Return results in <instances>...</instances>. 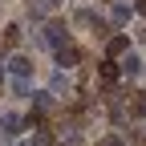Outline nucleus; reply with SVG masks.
<instances>
[{
    "mask_svg": "<svg viewBox=\"0 0 146 146\" xmlns=\"http://www.w3.org/2000/svg\"><path fill=\"white\" fill-rule=\"evenodd\" d=\"M8 73H12V77H21V81H29V73H33V61L25 57V53H12V57H8Z\"/></svg>",
    "mask_w": 146,
    "mask_h": 146,
    "instance_id": "nucleus-1",
    "label": "nucleus"
},
{
    "mask_svg": "<svg viewBox=\"0 0 146 146\" xmlns=\"http://www.w3.org/2000/svg\"><path fill=\"white\" fill-rule=\"evenodd\" d=\"M21 126H25L21 114H0V130H4V138H16V134H21Z\"/></svg>",
    "mask_w": 146,
    "mask_h": 146,
    "instance_id": "nucleus-2",
    "label": "nucleus"
},
{
    "mask_svg": "<svg viewBox=\"0 0 146 146\" xmlns=\"http://www.w3.org/2000/svg\"><path fill=\"white\" fill-rule=\"evenodd\" d=\"M45 41H49L53 49H57V45H69V33H65V25H61V21H53V25L45 29Z\"/></svg>",
    "mask_w": 146,
    "mask_h": 146,
    "instance_id": "nucleus-3",
    "label": "nucleus"
},
{
    "mask_svg": "<svg viewBox=\"0 0 146 146\" xmlns=\"http://www.w3.org/2000/svg\"><path fill=\"white\" fill-rule=\"evenodd\" d=\"M53 53H57V65H65V69H69V65H77V57H81V53H77V45H73V41H69V45H57Z\"/></svg>",
    "mask_w": 146,
    "mask_h": 146,
    "instance_id": "nucleus-4",
    "label": "nucleus"
},
{
    "mask_svg": "<svg viewBox=\"0 0 146 146\" xmlns=\"http://www.w3.org/2000/svg\"><path fill=\"white\" fill-rule=\"evenodd\" d=\"M77 25H81V29H98V33L106 29V25H102V16H98L94 8H77Z\"/></svg>",
    "mask_w": 146,
    "mask_h": 146,
    "instance_id": "nucleus-5",
    "label": "nucleus"
},
{
    "mask_svg": "<svg viewBox=\"0 0 146 146\" xmlns=\"http://www.w3.org/2000/svg\"><path fill=\"white\" fill-rule=\"evenodd\" d=\"M122 77H142V57H138V53H126V61H122Z\"/></svg>",
    "mask_w": 146,
    "mask_h": 146,
    "instance_id": "nucleus-6",
    "label": "nucleus"
},
{
    "mask_svg": "<svg viewBox=\"0 0 146 146\" xmlns=\"http://www.w3.org/2000/svg\"><path fill=\"white\" fill-rule=\"evenodd\" d=\"M122 53H130V36H110L106 57H122Z\"/></svg>",
    "mask_w": 146,
    "mask_h": 146,
    "instance_id": "nucleus-7",
    "label": "nucleus"
},
{
    "mask_svg": "<svg viewBox=\"0 0 146 146\" xmlns=\"http://www.w3.org/2000/svg\"><path fill=\"white\" fill-rule=\"evenodd\" d=\"M118 73H122V69L114 65V57H106V61H102V77H106V81H118Z\"/></svg>",
    "mask_w": 146,
    "mask_h": 146,
    "instance_id": "nucleus-8",
    "label": "nucleus"
},
{
    "mask_svg": "<svg viewBox=\"0 0 146 146\" xmlns=\"http://www.w3.org/2000/svg\"><path fill=\"white\" fill-rule=\"evenodd\" d=\"M110 21H114V25H126V21H130V8H126V4H114V12H110Z\"/></svg>",
    "mask_w": 146,
    "mask_h": 146,
    "instance_id": "nucleus-9",
    "label": "nucleus"
},
{
    "mask_svg": "<svg viewBox=\"0 0 146 146\" xmlns=\"http://www.w3.org/2000/svg\"><path fill=\"white\" fill-rule=\"evenodd\" d=\"M49 89H53V94H65V89H69V77H65V73H53V85Z\"/></svg>",
    "mask_w": 146,
    "mask_h": 146,
    "instance_id": "nucleus-10",
    "label": "nucleus"
},
{
    "mask_svg": "<svg viewBox=\"0 0 146 146\" xmlns=\"http://www.w3.org/2000/svg\"><path fill=\"white\" fill-rule=\"evenodd\" d=\"M29 142H33V146H53V134H49V130H36Z\"/></svg>",
    "mask_w": 146,
    "mask_h": 146,
    "instance_id": "nucleus-11",
    "label": "nucleus"
},
{
    "mask_svg": "<svg viewBox=\"0 0 146 146\" xmlns=\"http://www.w3.org/2000/svg\"><path fill=\"white\" fill-rule=\"evenodd\" d=\"M16 41H21V25H8L4 29V45H16Z\"/></svg>",
    "mask_w": 146,
    "mask_h": 146,
    "instance_id": "nucleus-12",
    "label": "nucleus"
},
{
    "mask_svg": "<svg viewBox=\"0 0 146 146\" xmlns=\"http://www.w3.org/2000/svg\"><path fill=\"white\" fill-rule=\"evenodd\" d=\"M33 8H36V12H53V8H57V0H33Z\"/></svg>",
    "mask_w": 146,
    "mask_h": 146,
    "instance_id": "nucleus-13",
    "label": "nucleus"
},
{
    "mask_svg": "<svg viewBox=\"0 0 146 146\" xmlns=\"http://www.w3.org/2000/svg\"><path fill=\"white\" fill-rule=\"evenodd\" d=\"M98 146H122V138H114V134H110V138H102Z\"/></svg>",
    "mask_w": 146,
    "mask_h": 146,
    "instance_id": "nucleus-14",
    "label": "nucleus"
},
{
    "mask_svg": "<svg viewBox=\"0 0 146 146\" xmlns=\"http://www.w3.org/2000/svg\"><path fill=\"white\" fill-rule=\"evenodd\" d=\"M138 12H146V0H138Z\"/></svg>",
    "mask_w": 146,
    "mask_h": 146,
    "instance_id": "nucleus-15",
    "label": "nucleus"
},
{
    "mask_svg": "<svg viewBox=\"0 0 146 146\" xmlns=\"http://www.w3.org/2000/svg\"><path fill=\"white\" fill-rule=\"evenodd\" d=\"M16 146H33V142H16Z\"/></svg>",
    "mask_w": 146,
    "mask_h": 146,
    "instance_id": "nucleus-16",
    "label": "nucleus"
},
{
    "mask_svg": "<svg viewBox=\"0 0 146 146\" xmlns=\"http://www.w3.org/2000/svg\"><path fill=\"white\" fill-rule=\"evenodd\" d=\"M0 81H4V69H0Z\"/></svg>",
    "mask_w": 146,
    "mask_h": 146,
    "instance_id": "nucleus-17",
    "label": "nucleus"
},
{
    "mask_svg": "<svg viewBox=\"0 0 146 146\" xmlns=\"http://www.w3.org/2000/svg\"><path fill=\"white\" fill-rule=\"evenodd\" d=\"M142 36H146V33H142Z\"/></svg>",
    "mask_w": 146,
    "mask_h": 146,
    "instance_id": "nucleus-18",
    "label": "nucleus"
}]
</instances>
